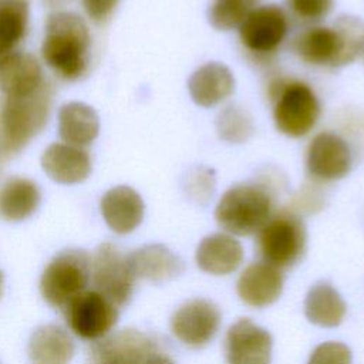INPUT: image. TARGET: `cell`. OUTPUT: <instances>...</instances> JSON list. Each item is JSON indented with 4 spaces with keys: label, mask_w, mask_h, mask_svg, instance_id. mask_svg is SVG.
I'll list each match as a JSON object with an SVG mask.
<instances>
[{
    "label": "cell",
    "mask_w": 364,
    "mask_h": 364,
    "mask_svg": "<svg viewBox=\"0 0 364 364\" xmlns=\"http://www.w3.org/2000/svg\"><path fill=\"white\" fill-rule=\"evenodd\" d=\"M364 23L348 14L338 16L331 26L303 27L290 41V50L304 64L340 68L361 55Z\"/></svg>",
    "instance_id": "6da1fadb"
},
{
    "label": "cell",
    "mask_w": 364,
    "mask_h": 364,
    "mask_svg": "<svg viewBox=\"0 0 364 364\" xmlns=\"http://www.w3.org/2000/svg\"><path fill=\"white\" fill-rule=\"evenodd\" d=\"M91 34L85 20L71 11L48 16L41 55L46 64L63 80L81 78L90 64Z\"/></svg>",
    "instance_id": "7a4b0ae2"
},
{
    "label": "cell",
    "mask_w": 364,
    "mask_h": 364,
    "mask_svg": "<svg viewBox=\"0 0 364 364\" xmlns=\"http://www.w3.org/2000/svg\"><path fill=\"white\" fill-rule=\"evenodd\" d=\"M272 188L259 181L232 185L218 200L215 219L229 235L250 236L257 233L276 212Z\"/></svg>",
    "instance_id": "3957f363"
},
{
    "label": "cell",
    "mask_w": 364,
    "mask_h": 364,
    "mask_svg": "<svg viewBox=\"0 0 364 364\" xmlns=\"http://www.w3.org/2000/svg\"><path fill=\"white\" fill-rule=\"evenodd\" d=\"M267 95L276 129L290 138L310 134L318 122L321 107L313 88L300 80L274 77L269 81Z\"/></svg>",
    "instance_id": "277c9868"
},
{
    "label": "cell",
    "mask_w": 364,
    "mask_h": 364,
    "mask_svg": "<svg viewBox=\"0 0 364 364\" xmlns=\"http://www.w3.org/2000/svg\"><path fill=\"white\" fill-rule=\"evenodd\" d=\"M51 88L46 82L40 90L24 97H6L0 109V152L20 151L47 122Z\"/></svg>",
    "instance_id": "5b68a950"
},
{
    "label": "cell",
    "mask_w": 364,
    "mask_h": 364,
    "mask_svg": "<svg viewBox=\"0 0 364 364\" xmlns=\"http://www.w3.org/2000/svg\"><path fill=\"white\" fill-rule=\"evenodd\" d=\"M307 230L300 215L276 210L256 233V252L263 262L279 269L294 266L306 252Z\"/></svg>",
    "instance_id": "8992f818"
},
{
    "label": "cell",
    "mask_w": 364,
    "mask_h": 364,
    "mask_svg": "<svg viewBox=\"0 0 364 364\" xmlns=\"http://www.w3.org/2000/svg\"><path fill=\"white\" fill-rule=\"evenodd\" d=\"M239 41L247 55L257 63L273 58L290 31V17L276 3L259 4L239 26Z\"/></svg>",
    "instance_id": "52a82bcc"
},
{
    "label": "cell",
    "mask_w": 364,
    "mask_h": 364,
    "mask_svg": "<svg viewBox=\"0 0 364 364\" xmlns=\"http://www.w3.org/2000/svg\"><path fill=\"white\" fill-rule=\"evenodd\" d=\"M91 277V259L85 250L67 249L58 253L46 267L40 289L48 304L67 309L87 287Z\"/></svg>",
    "instance_id": "ba28073f"
},
{
    "label": "cell",
    "mask_w": 364,
    "mask_h": 364,
    "mask_svg": "<svg viewBox=\"0 0 364 364\" xmlns=\"http://www.w3.org/2000/svg\"><path fill=\"white\" fill-rule=\"evenodd\" d=\"M91 280L95 291L115 306L129 301L135 283L127 256L112 243H102L97 247L91 259Z\"/></svg>",
    "instance_id": "9c48e42d"
},
{
    "label": "cell",
    "mask_w": 364,
    "mask_h": 364,
    "mask_svg": "<svg viewBox=\"0 0 364 364\" xmlns=\"http://www.w3.org/2000/svg\"><path fill=\"white\" fill-rule=\"evenodd\" d=\"M353 166V154L347 141L336 132H317L307 145L306 169L320 183L336 182L347 176Z\"/></svg>",
    "instance_id": "30bf717a"
},
{
    "label": "cell",
    "mask_w": 364,
    "mask_h": 364,
    "mask_svg": "<svg viewBox=\"0 0 364 364\" xmlns=\"http://www.w3.org/2000/svg\"><path fill=\"white\" fill-rule=\"evenodd\" d=\"M220 326V310L206 299L183 303L171 317L172 334L191 348L205 347L213 340Z\"/></svg>",
    "instance_id": "8fae6325"
},
{
    "label": "cell",
    "mask_w": 364,
    "mask_h": 364,
    "mask_svg": "<svg viewBox=\"0 0 364 364\" xmlns=\"http://www.w3.org/2000/svg\"><path fill=\"white\" fill-rule=\"evenodd\" d=\"M71 330L85 340L102 338L118 320L117 306L101 293L82 291L65 309Z\"/></svg>",
    "instance_id": "7c38bea8"
},
{
    "label": "cell",
    "mask_w": 364,
    "mask_h": 364,
    "mask_svg": "<svg viewBox=\"0 0 364 364\" xmlns=\"http://www.w3.org/2000/svg\"><path fill=\"white\" fill-rule=\"evenodd\" d=\"M161 351L148 334L127 328L100 340L91 351V364H146Z\"/></svg>",
    "instance_id": "4fadbf2b"
},
{
    "label": "cell",
    "mask_w": 364,
    "mask_h": 364,
    "mask_svg": "<svg viewBox=\"0 0 364 364\" xmlns=\"http://www.w3.org/2000/svg\"><path fill=\"white\" fill-rule=\"evenodd\" d=\"M273 338L267 330L249 318L233 323L225 338L228 364H270Z\"/></svg>",
    "instance_id": "5bb4252c"
},
{
    "label": "cell",
    "mask_w": 364,
    "mask_h": 364,
    "mask_svg": "<svg viewBox=\"0 0 364 364\" xmlns=\"http://www.w3.org/2000/svg\"><path fill=\"white\" fill-rule=\"evenodd\" d=\"M282 269L263 260L250 263L239 276L236 290L242 301L252 307H264L274 303L283 290Z\"/></svg>",
    "instance_id": "9a60e30c"
},
{
    "label": "cell",
    "mask_w": 364,
    "mask_h": 364,
    "mask_svg": "<svg viewBox=\"0 0 364 364\" xmlns=\"http://www.w3.org/2000/svg\"><path fill=\"white\" fill-rule=\"evenodd\" d=\"M129 269L136 279L164 283L183 273V260L165 245H145L127 255Z\"/></svg>",
    "instance_id": "2e32d148"
},
{
    "label": "cell",
    "mask_w": 364,
    "mask_h": 364,
    "mask_svg": "<svg viewBox=\"0 0 364 364\" xmlns=\"http://www.w3.org/2000/svg\"><path fill=\"white\" fill-rule=\"evenodd\" d=\"M44 84L37 58L24 51H11L0 57V90L6 97H24Z\"/></svg>",
    "instance_id": "e0dca14e"
},
{
    "label": "cell",
    "mask_w": 364,
    "mask_h": 364,
    "mask_svg": "<svg viewBox=\"0 0 364 364\" xmlns=\"http://www.w3.org/2000/svg\"><path fill=\"white\" fill-rule=\"evenodd\" d=\"M188 91L196 105L210 108L233 94L235 77L228 65L209 61L192 73L188 80Z\"/></svg>",
    "instance_id": "ac0fdd59"
},
{
    "label": "cell",
    "mask_w": 364,
    "mask_h": 364,
    "mask_svg": "<svg viewBox=\"0 0 364 364\" xmlns=\"http://www.w3.org/2000/svg\"><path fill=\"white\" fill-rule=\"evenodd\" d=\"M41 168L58 183H78L91 173V159L81 146L55 142L41 155Z\"/></svg>",
    "instance_id": "d6986e66"
},
{
    "label": "cell",
    "mask_w": 364,
    "mask_h": 364,
    "mask_svg": "<svg viewBox=\"0 0 364 364\" xmlns=\"http://www.w3.org/2000/svg\"><path fill=\"white\" fill-rule=\"evenodd\" d=\"M145 205L141 195L127 185L115 186L101 199V213L107 225L119 235L135 230L144 219Z\"/></svg>",
    "instance_id": "ffe728a7"
},
{
    "label": "cell",
    "mask_w": 364,
    "mask_h": 364,
    "mask_svg": "<svg viewBox=\"0 0 364 364\" xmlns=\"http://www.w3.org/2000/svg\"><path fill=\"white\" fill-rule=\"evenodd\" d=\"M196 264L206 273L220 276L235 272L243 260L240 242L229 233H212L205 236L195 253Z\"/></svg>",
    "instance_id": "44dd1931"
},
{
    "label": "cell",
    "mask_w": 364,
    "mask_h": 364,
    "mask_svg": "<svg viewBox=\"0 0 364 364\" xmlns=\"http://www.w3.org/2000/svg\"><path fill=\"white\" fill-rule=\"evenodd\" d=\"M100 132V119L92 107L73 101L58 111V134L65 144L75 146L90 145Z\"/></svg>",
    "instance_id": "7402d4cb"
},
{
    "label": "cell",
    "mask_w": 364,
    "mask_h": 364,
    "mask_svg": "<svg viewBox=\"0 0 364 364\" xmlns=\"http://www.w3.org/2000/svg\"><path fill=\"white\" fill-rule=\"evenodd\" d=\"M41 195L37 183L27 178L14 176L0 188V216L10 222H18L36 212Z\"/></svg>",
    "instance_id": "603a6c76"
},
{
    "label": "cell",
    "mask_w": 364,
    "mask_h": 364,
    "mask_svg": "<svg viewBox=\"0 0 364 364\" xmlns=\"http://www.w3.org/2000/svg\"><path fill=\"white\" fill-rule=\"evenodd\" d=\"M74 354L70 336L54 324L38 327L28 344L31 364H68Z\"/></svg>",
    "instance_id": "cb8c5ba5"
},
{
    "label": "cell",
    "mask_w": 364,
    "mask_h": 364,
    "mask_svg": "<svg viewBox=\"0 0 364 364\" xmlns=\"http://www.w3.org/2000/svg\"><path fill=\"white\" fill-rule=\"evenodd\" d=\"M304 313L313 324L336 327L346 316V303L328 282H318L310 287L306 296Z\"/></svg>",
    "instance_id": "d4e9b609"
},
{
    "label": "cell",
    "mask_w": 364,
    "mask_h": 364,
    "mask_svg": "<svg viewBox=\"0 0 364 364\" xmlns=\"http://www.w3.org/2000/svg\"><path fill=\"white\" fill-rule=\"evenodd\" d=\"M28 24V0H0V57L16 51Z\"/></svg>",
    "instance_id": "484cf974"
},
{
    "label": "cell",
    "mask_w": 364,
    "mask_h": 364,
    "mask_svg": "<svg viewBox=\"0 0 364 364\" xmlns=\"http://www.w3.org/2000/svg\"><path fill=\"white\" fill-rule=\"evenodd\" d=\"M260 0H212L208 9L209 24L220 31L239 28Z\"/></svg>",
    "instance_id": "4316f807"
},
{
    "label": "cell",
    "mask_w": 364,
    "mask_h": 364,
    "mask_svg": "<svg viewBox=\"0 0 364 364\" xmlns=\"http://www.w3.org/2000/svg\"><path fill=\"white\" fill-rule=\"evenodd\" d=\"M255 131L253 118L247 109L230 104L216 117V132L219 138L229 144H242L250 138Z\"/></svg>",
    "instance_id": "83f0119b"
},
{
    "label": "cell",
    "mask_w": 364,
    "mask_h": 364,
    "mask_svg": "<svg viewBox=\"0 0 364 364\" xmlns=\"http://www.w3.org/2000/svg\"><path fill=\"white\" fill-rule=\"evenodd\" d=\"M290 18L303 27L320 24L333 10L334 0H284Z\"/></svg>",
    "instance_id": "f1b7e54d"
},
{
    "label": "cell",
    "mask_w": 364,
    "mask_h": 364,
    "mask_svg": "<svg viewBox=\"0 0 364 364\" xmlns=\"http://www.w3.org/2000/svg\"><path fill=\"white\" fill-rule=\"evenodd\" d=\"M351 350L338 341L318 344L310 354L307 364H351Z\"/></svg>",
    "instance_id": "f546056e"
},
{
    "label": "cell",
    "mask_w": 364,
    "mask_h": 364,
    "mask_svg": "<svg viewBox=\"0 0 364 364\" xmlns=\"http://www.w3.org/2000/svg\"><path fill=\"white\" fill-rule=\"evenodd\" d=\"M119 0H82L88 17L97 23L105 21L117 9Z\"/></svg>",
    "instance_id": "4dcf8cb0"
},
{
    "label": "cell",
    "mask_w": 364,
    "mask_h": 364,
    "mask_svg": "<svg viewBox=\"0 0 364 364\" xmlns=\"http://www.w3.org/2000/svg\"><path fill=\"white\" fill-rule=\"evenodd\" d=\"M146 364H175V361L161 350L155 355H152Z\"/></svg>",
    "instance_id": "1f68e13d"
},
{
    "label": "cell",
    "mask_w": 364,
    "mask_h": 364,
    "mask_svg": "<svg viewBox=\"0 0 364 364\" xmlns=\"http://www.w3.org/2000/svg\"><path fill=\"white\" fill-rule=\"evenodd\" d=\"M50 6H55V4H60V3H63V1H65V0H46Z\"/></svg>",
    "instance_id": "d6a6232c"
},
{
    "label": "cell",
    "mask_w": 364,
    "mask_h": 364,
    "mask_svg": "<svg viewBox=\"0 0 364 364\" xmlns=\"http://www.w3.org/2000/svg\"><path fill=\"white\" fill-rule=\"evenodd\" d=\"M1 293H3V273L0 270V296H1Z\"/></svg>",
    "instance_id": "836d02e7"
},
{
    "label": "cell",
    "mask_w": 364,
    "mask_h": 364,
    "mask_svg": "<svg viewBox=\"0 0 364 364\" xmlns=\"http://www.w3.org/2000/svg\"><path fill=\"white\" fill-rule=\"evenodd\" d=\"M361 55H363V58H364V38H363V50H361Z\"/></svg>",
    "instance_id": "e575fe53"
}]
</instances>
